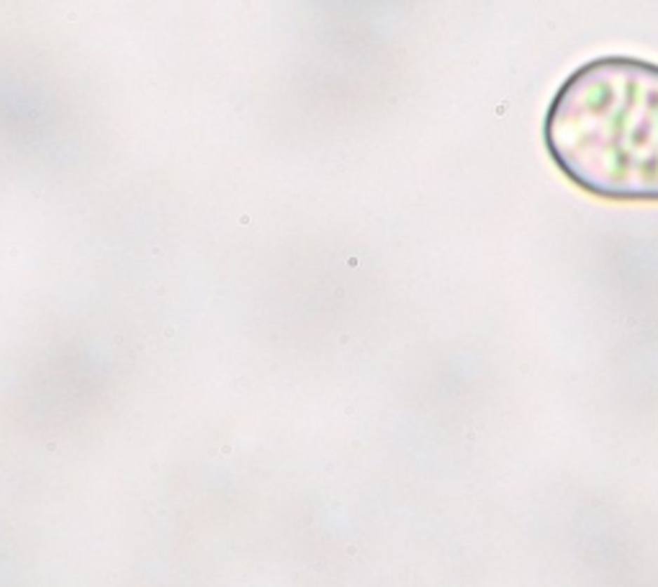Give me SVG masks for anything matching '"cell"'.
I'll use <instances>...</instances> for the list:
<instances>
[{"instance_id": "1", "label": "cell", "mask_w": 658, "mask_h": 587, "mask_svg": "<svg viewBox=\"0 0 658 587\" xmlns=\"http://www.w3.org/2000/svg\"><path fill=\"white\" fill-rule=\"evenodd\" d=\"M545 150L582 191L607 201L658 204V65L597 57L553 95Z\"/></svg>"}]
</instances>
